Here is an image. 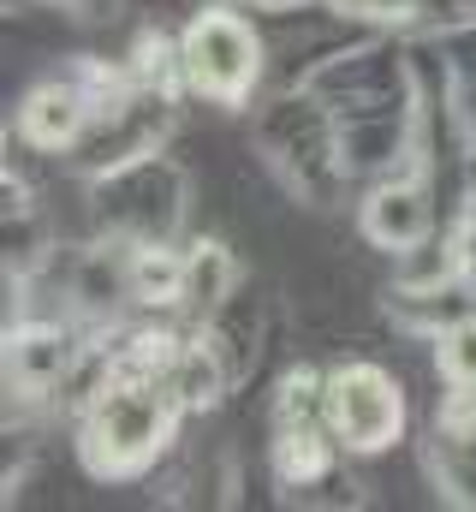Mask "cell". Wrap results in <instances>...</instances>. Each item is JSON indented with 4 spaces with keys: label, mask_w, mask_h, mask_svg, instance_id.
Here are the masks:
<instances>
[{
    "label": "cell",
    "mask_w": 476,
    "mask_h": 512,
    "mask_svg": "<svg viewBox=\"0 0 476 512\" xmlns=\"http://www.w3.org/2000/svg\"><path fill=\"white\" fill-rule=\"evenodd\" d=\"M173 387L155 370H119L114 387H102L90 429H84V453L96 471H137L143 459L161 453L167 429H173Z\"/></svg>",
    "instance_id": "cell-1"
},
{
    "label": "cell",
    "mask_w": 476,
    "mask_h": 512,
    "mask_svg": "<svg viewBox=\"0 0 476 512\" xmlns=\"http://www.w3.org/2000/svg\"><path fill=\"white\" fill-rule=\"evenodd\" d=\"M179 66H185L191 90H203L215 102H238L256 84L262 54H256V36L233 12H203V18H191V30L179 42Z\"/></svg>",
    "instance_id": "cell-2"
},
{
    "label": "cell",
    "mask_w": 476,
    "mask_h": 512,
    "mask_svg": "<svg viewBox=\"0 0 476 512\" xmlns=\"http://www.w3.org/2000/svg\"><path fill=\"white\" fill-rule=\"evenodd\" d=\"M322 417H328V429H334L352 453H381V447L399 435L405 405H399V387L387 382L375 364H352V370L328 376Z\"/></svg>",
    "instance_id": "cell-3"
},
{
    "label": "cell",
    "mask_w": 476,
    "mask_h": 512,
    "mask_svg": "<svg viewBox=\"0 0 476 512\" xmlns=\"http://www.w3.org/2000/svg\"><path fill=\"white\" fill-rule=\"evenodd\" d=\"M363 227H369L375 245H387V251H411V245L429 239V203H423V191H411V185H387V191L369 197Z\"/></svg>",
    "instance_id": "cell-4"
},
{
    "label": "cell",
    "mask_w": 476,
    "mask_h": 512,
    "mask_svg": "<svg viewBox=\"0 0 476 512\" xmlns=\"http://www.w3.org/2000/svg\"><path fill=\"white\" fill-rule=\"evenodd\" d=\"M18 120H24V137H30V143L60 149V143H72V137L84 131V96L66 90V84H48V90H36V96L24 102Z\"/></svg>",
    "instance_id": "cell-5"
},
{
    "label": "cell",
    "mask_w": 476,
    "mask_h": 512,
    "mask_svg": "<svg viewBox=\"0 0 476 512\" xmlns=\"http://www.w3.org/2000/svg\"><path fill=\"white\" fill-rule=\"evenodd\" d=\"M161 382L173 387L179 405H215V399H221V364H215L209 346H179V352L167 358Z\"/></svg>",
    "instance_id": "cell-6"
},
{
    "label": "cell",
    "mask_w": 476,
    "mask_h": 512,
    "mask_svg": "<svg viewBox=\"0 0 476 512\" xmlns=\"http://www.w3.org/2000/svg\"><path fill=\"white\" fill-rule=\"evenodd\" d=\"M66 334H48V328H36V334H24L18 346H12V382L18 387H48L66 376Z\"/></svg>",
    "instance_id": "cell-7"
},
{
    "label": "cell",
    "mask_w": 476,
    "mask_h": 512,
    "mask_svg": "<svg viewBox=\"0 0 476 512\" xmlns=\"http://www.w3.org/2000/svg\"><path fill=\"white\" fill-rule=\"evenodd\" d=\"M274 465H280L286 483H316V477L328 471V441H322V429H310V423H286L280 441H274Z\"/></svg>",
    "instance_id": "cell-8"
},
{
    "label": "cell",
    "mask_w": 476,
    "mask_h": 512,
    "mask_svg": "<svg viewBox=\"0 0 476 512\" xmlns=\"http://www.w3.org/2000/svg\"><path fill=\"white\" fill-rule=\"evenodd\" d=\"M131 298H143V304H179L185 298V256L137 251L131 256Z\"/></svg>",
    "instance_id": "cell-9"
},
{
    "label": "cell",
    "mask_w": 476,
    "mask_h": 512,
    "mask_svg": "<svg viewBox=\"0 0 476 512\" xmlns=\"http://www.w3.org/2000/svg\"><path fill=\"white\" fill-rule=\"evenodd\" d=\"M233 286V262L221 245H197V256H185V304L197 310H215Z\"/></svg>",
    "instance_id": "cell-10"
},
{
    "label": "cell",
    "mask_w": 476,
    "mask_h": 512,
    "mask_svg": "<svg viewBox=\"0 0 476 512\" xmlns=\"http://www.w3.org/2000/svg\"><path fill=\"white\" fill-rule=\"evenodd\" d=\"M441 370H447V382L476 393V322H459V328H447V340H441Z\"/></svg>",
    "instance_id": "cell-11"
}]
</instances>
